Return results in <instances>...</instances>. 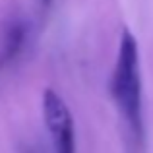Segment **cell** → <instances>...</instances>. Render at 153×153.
Here are the masks:
<instances>
[{
    "instance_id": "6da1fadb",
    "label": "cell",
    "mask_w": 153,
    "mask_h": 153,
    "mask_svg": "<svg viewBox=\"0 0 153 153\" xmlns=\"http://www.w3.org/2000/svg\"><path fill=\"white\" fill-rule=\"evenodd\" d=\"M111 95L134 136L143 134V97L140 74V51L128 29L120 33L116 62L111 76Z\"/></svg>"
},
{
    "instance_id": "7a4b0ae2",
    "label": "cell",
    "mask_w": 153,
    "mask_h": 153,
    "mask_svg": "<svg viewBox=\"0 0 153 153\" xmlns=\"http://www.w3.org/2000/svg\"><path fill=\"white\" fill-rule=\"evenodd\" d=\"M43 118L51 134L52 153H76L74 118L66 101L54 89L43 91Z\"/></svg>"
},
{
    "instance_id": "3957f363",
    "label": "cell",
    "mask_w": 153,
    "mask_h": 153,
    "mask_svg": "<svg viewBox=\"0 0 153 153\" xmlns=\"http://www.w3.org/2000/svg\"><path fill=\"white\" fill-rule=\"evenodd\" d=\"M29 23L22 14H10L0 25V70L8 68L27 43Z\"/></svg>"
},
{
    "instance_id": "277c9868",
    "label": "cell",
    "mask_w": 153,
    "mask_h": 153,
    "mask_svg": "<svg viewBox=\"0 0 153 153\" xmlns=\"http://www.w3.org/2000/svg\"><path fill=\"white\" fill-rule=\"evenodd\" d=\"M39 4H41L43 8H49L51 4H52V0H39Z\"/></svg>"
}]
</instances>
